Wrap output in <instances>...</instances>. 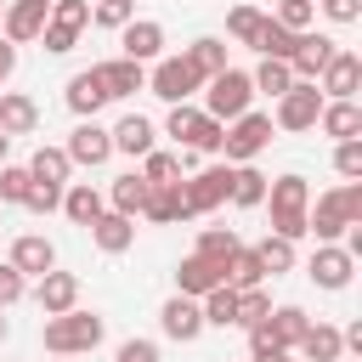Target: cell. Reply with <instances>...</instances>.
<instances>
[{"instance_id": "cell-40", "label": "cell", "mask_w": 362, "mask_h": 362, "mask_svg": "<svg viewBox=\"0 0 362 362\" xmlns=\"http://www.w3.org/2000/svg\"><path fill=\"white\" fill-rule=\"evenodd\" d=\"M238 249V232L232 226H198V249L192 255H204V260H215V266H226V255Z\"/></svg>"}, {"instance_id": "cell-35", "label": "cell", "mask_w": 362, "mask_h": 362, "mask_svg": "<svg viewBox=\"0 0 362 362\" xmlns=\"http://www.w3.org/2000/svg\"><path fill=\"white\" fill-rule=\"evenodd\" d=\"M226 204L260 209V204H266V175H260L255 164H232V198H226Z\"/></svg>"}, {"instance_id": "cell-20", "label": "cell", "mask_w": 362, "mask_h": 362, "mask_svg": "<svg viewBox=\"0 0 362 362\" xmlns=\"http://www.w3.org/2000/svg\"><path fill=\"white\" fill-rule=\"evenodd\" d=\"M158 328H164V339H181V345H192V339L204 334V311H198V300H187V294L164 300V311H158Z\"/></svg>"}, {"instance_id": "cell-53", "label": "cell", "mask_w": 362, "mask_h": 362, "mask_svg": "<svg viewBox=\"0 0 362 362\" xmlns=\"http://www.w3.org/2000/svg\"><path fill=\"white\" fill-rule=\"evenodd\" d=\"M249 362H300L294 351H266V356H249Z\"/></svg>"}, {"instance_id": "cell-56", "label": "cell", "mask_w": 362, "mask_h": 362, "mask_svg": "<svg viewBox=\"0 0 362 362\" xmlns=\"http://www.w3.org/2000/svg\"><path fill=\"white\" fill-rule=\"evenodd\" d=\"M0 17H6V0H0Z\"/></svg>"}, {"instance_id": "cell-37", "label": "cell", "mask_w": 362, "mask_h": 362, "mask_svg": "<svg viewBox=\"0 0 362 362\" xmlns=\"http://www.w3.org/2000/svg\"><path fill=\"white\" fill-rule=\"evenodd\" d=\"M260 28H266V11H260V6H232V11H226V34H232L238 45H249V51H255Z\"/></svg>"}, {"instance_id": "cell-9", "label": "cell", "mask_w": 362, "mask_h": 362, "mask_svg": "<svg viewBox=\"0 0 362 362\" xmlns=\"http://www.w3.org/2000/svg\"><path fill=\"white\" fill-rule=\"evenodd\" d=\"M317 113H322V90L317 85H288L277 96V113H272V130H317Z\"/></svg>"}, {"instance_id": "cell-46", "label": "cell", "mask_w": 362, "mask_h": 362, "mask_svg": "<svg viewBox=\"0 0 362 362\" xmlns=\"http://www.w3.org/2000/svg\"><path fill=\"white\" fill-rule=\"evenodd\" d=\"M28 187H34V181H28L23 164H0V204H23Z\"/></svg>"}, {"instance_id": "cell-51", "label": "cell", "mask_w": 362, "mask_h": 362, "mask_svg": "<svg viewBox=\"0 0 362 362\" xmlns=\"http://www.w3.org/2000/svg\"><path fill=\"white\" fill-rule=\"evenodd\" d=\"M113 362H158V345H153V339H124Z\"/></svg>"}, {"instance_id": "cell-10", "label": "cell", "mask_w": 362, "mask_h": 362, "mask_svg": "<svg viewBox=\"0 0 362 362\" xmlns=\"http://www.w3.org/2000/svg\"><path fill=\"white\" fill-rule=\"evenodd\" d=\"M198 85H204V79L192 74V62H187V57H158V62H153V74H147V90H153L158 102H170V107H175V102H187Z\"/></svg>"}, {"instance_id": "cell-31", "label": "cell", "mask_w": 362, "mask_h": 362, "mask_svg": "<svg viewBox=\"0 0 362 362\" xmlns=\"http://www.w3.org/2000/svg\"><path fill=\"white\" fill-rule=\"evenodd\" d=\"M28 170V181H45V187H68V175H74V164H68V153L62 147H34V158L23 164Z\"/></svg>"}, {"instance_id": "cell-11", "label": "cell", "mask_w": 362, "mask_h": 362, "mask_svg": "<svg viewBox=\"0 0 362 362\" xmlns=\"http://www.w3.org/2000/svg\"><path fill=\"white\" fill-rule=\"evenodd\" d=\"M334 51H339V40H328V34H294V57H288V74L300 79V85H317V74L334 62Z\"/></svg>"}, {"instance_id": "cell-23", "label": "cell", "mask_w": 362, "mask_h": 362, "mask_svg": "<svg viewBox=\"0 0 362 362\" xmlns=\"http://www.w3.org/2000/svg\"><path fill=\"white\" fill-rule=\"evenodd\" d=\"M62 96H68V107H74L79 119H96V113L107 107V90H102L96 68H79V74L68 79V90H62Z\"/></svg>"}, {"instance_id": "cell-27", "label": "cell", "mask_w": 362, "mask_h": 362, "mask_svg": "<svg viewBox=\"0 0 362 362\" xmlns=\"http://www.w3.org/2000/svg\"><path fill=\"white\" fill-rule=\"evenodd\" d=\"M90 238H96V249H102V255H124V249L136 243V221H124V215L102 209V215L90 221Z\"/></svg>"}, {"instance_id": "cell-8", "label": "cell", "mask_w": 362, "mask_h": 362, "mask_svg": "<svg viewBox=\"0 0 362 362\" xmlns=\"http://www.w3.org/2000/svg\"><path fill=\"white\" fill-rule=\"evenodd\" d=\"M181 198H187L192 221H198V215H209V209H221V204L232 198V164H209V170L187 175V181H181Z\"/></svg>"}, {"instance_id": "cell-41", "label": "cell", "mask_w": 362, "mask_h": 362, "mask_svg": "<svg viewBox=\"0 0 362 362\" xmlns=\"http://www.w3.org/2000/svg\"><path fill=\"white\" fill-rule=\"evenodd\" d=\"M255 255H260L266 277H283V272H294V243H288V238H272V232H266V243H255Z\"/></svg>"}, {"instance_id": "cell-42", "label": "cell", "mask_w": 362, "mask_h": 362, "mask_svg": "<svg viewBox=\"0 0 362 362\" xmlns=\"http://www.w3.org/2000/svg\"><path fill=\"white\" fill-rule=\"evenodd\" d=\"M272 23H283L288 34H305V28L317 23V0H277V11H272Z\"/></svg>"}, {"instance_id": "cell-52", "label": "cell", "mask_w": 362, "mask_h": 362, "mask_svg": "<svg viewBox=\"0 0 362 362\" xmlns=\"http://www.w3.org/2000/svg\"><path fill=\"white\" fill-rule=\"evenodd\" d=\"M11 68H17V45H11V40H0V90H6Z\"/></svg>"}, {"instance_id": "cell-47", "label": "cell", "mask_w": 362, "mask_h": 362, "mask_svg": "<svg viewBox=\"0 0 362 362\" xmlns=\"http://www.w3.org/2000/svg\"><path fill=\"white\" fill-rule=\"evenodd\" d=\"M334 170L345 181H362V136L356 141H334Z\"/></svg>"}, {"instance_id": "cell-16", "label": "cell", "mask_w": 362, "mask_h": 362, "mask_svg": "<svg viewBox=\"0 0 362 362\" xmlns=\"http://www.w3.org/2000/svg\"><path fill=\"white\" fill-rule=\"evenodd\" d=\"M311 283L317 288H351V277H356V260L339 249V243H317V255H311Z\"/></svg>"}, {"instance_id": "cell-44", "label": "cell", "mask_w": 362, "mask_h": 362, "mask_svg": "<svg viewBox=\"0 0 362 362\" xmlns=\"http://www.w3.org/2000/svg\"><path fill=\"white\" fill-rule=\"evenodd\" d=\"M90 23L119 34L124 23H136V0H96V6H90Z\"/></svg>"}, {"instance_id": "cell-6", "label": "cell", "mask_w": 362, "mask_h": 362, "mask_svg": "<svg viewBox=\"0 0 362 362\" xmlns=\"http://www.w3.org/2000/svg\"><path fill=\"white\" fill-rule=\"evenodd\" d=\"M266 147H272V113H238L226 124V136H221L226 164H255Z\"/></svg>"}, {"instance_id": "cell-1", "label": "cell", "mask_w": 362, "mask_h": 362, "mask_svg": "<svg viewBox=\"0 0 362 362\" xmlns=\"http://www.w3.org/2000/svg\"><path fill=\"white\" fill-rule=\"evenodd\" d=\"M266 209H272V238H288L300 243L305 238V209H311V181L305 175H277L266 181Z\"/></svg>"}, {"instance_id": "cell-49", "label": "cell", "mask_w": 362, "mask_h": 362, "mask_svg": "<svg viewBox=\"0 0 362 362\" xmlns=\"http://www.w3.org/2000/svg\"><path fill=\"white\" fill-rule=\"evenodd\" d=\"M23 209H34V215H51V209H62V187H45V181H34V187H28V198H23Z\"/></svg>"}, {"instance_id": "cell-25", "label": "cell", "mask_w": 362, "mask_h": 362, "mask_svg": "<svg viewBox=\"0 0 362 362\" xmlns=\"http://www.w3.org/2000/svg\"><path fill=\"white\" fill-rule=\"evenodd\" d=\"M147 192H153V187L141 181V170H130V175H119V181L107 187V209L124 215V221H136V215L147 209Z\"/></svg>"}, {"instance_id": "cell-19", "label": "cell", "mask_w": 362, "mask_h": 362, "mask_svg": "<svg viewBox=\"0 0 362 362\" xmlns=\"http://www.w3.org/2000/svg\"><path fill=\"white\" fill-rule=\"evenodd\" d=\"M226 283V266H215V260H204V255H187L181 266H175V294H187V300H204L209 288H221Z\"/></svg>"}, {"instance_id": "cell-14", "label": "cell", "mask_w": 362, "mask_h": 362, "mask_svg": "<svg viewBox=\"0 0 362 362\" xmlns=\"http://www.w3.org/2000/svg\"><path fill=\"white\" fill-rule=\"evenodd\" d=\"M45 17H51V0H6L0 40H11V45H28V40H40Z\"/></svg>"}, {"instance_id": "cell-22", "label": "cell", "mask_w": 362, "mask_h": 362, "mask_svg": "<svg viewBox=\"0 0 362 362\" xmlns=\"http://www.w3.org/2000/svg\"><path fill=\"white\" fill-rule=\"evenodd\" d=\"M11 266H17L23 277H45V272H57V243L40 238V232H23V238L11 243Z\"/></svg>"}, {"instance_id": "cell-43", "label": "cell", "mask_w": 362, "mask_h": 362, "mask_svg": "<svg viewBox=\"0 0 362 362\" xmlns=\"http://www.w3.org/2000/svg\"><path fill=\"white\" fill-rule=\"evenodd\" d=\"M255 51H260V57H277V62H288V57H294V34H288L283 23H272V17H266V28H260Z\"/></svg>"}, {"instance_id": "cell-12", "label": "cell", "mask_w": 362, "mask_h": 362, "mask_svg": "<svg viewBox=\"0 0 362 362\" xmlns=\"http://www.w3.org/2000/svg\"><path fill=\"white\" fill-rule=\"evenodd\" d=\"M356 85H362V57L356 51H334V62L317 74L322 102H356Z\"/></svg>"}, {"instance_id": "cell-17", "label": "cell", "mask_w": 362, "mask_h": 362, "mask_svg": "<svg viewBox=\"0 0 362 362\" xmlns=\"http://www.w3.org/2000/svg\"><path fill=\"white\" fill-rule=\"evenodd\" d=\"M34 305H40L45 317L74 311V305H79V277H74V272H45V277H34Z\"/></svg>"}, {"instance_id": "cell-3", "label": "cell", "mask_w": 362, "mask_h": 362, "mask_svg": "<svg viewBox=\"0 0 362 362\" xmlns=\"http://www.w3.org/2000/svg\"><path fill=\"white\" fill-rule=\"evenodd\" d=\"M102 334H107V322L96 317V311H62V317H45V351L51 356H85V351H96L102 345Z\"/></svg>"}, {"instance_id": "cell-2", "label": "cell", "mask_w": 362, "mask_h": 362, "mask_svg": "<svg viewBox=\"0 0 362 362\" xmlns=\"http://www.w3.org/2000/svg\"><path fill=\"white\" fill-rule=\"evenodd\" d=\"M345 226H362V181H345L305 209V232H317V243H339Z\"/></svg>"}, {"instance_id": "cell-50", "label": "cell", "mask_w": 362, "mask_h": 362, "mask_svg": "<svg viewBox=\"0 0 362 362\" xmlns=\"http://www.w3.org/2000/svg\"><path fill=\"white\" fill-rule=\"evenodd\" d=\"M317 6H322L328 23H356L362 17V0H317Z\"/></svg>"}, {"instance_id": "cell-28", "label": "cell", "mask_w": 362, "mask_h": 362, "mask_svg": "<svg viewBox=\"0 0 362 362\" xmlns=\"http://www.w3.org/2000/svg\"><path fill=\"white\" fill-rule=\"evenodd\" d=\"M294 351H300V362H339V356H345V339H339L334 322H311Z\"/></svg>"}, {"instance_id": "cell-15", "label": "cell", "mask_w": 362, "mask_h": 362, "mask_svg": "<svg viewBox=\"0 0 362 362\" xmlns=\"http://www.w3.org/2000/svg\"><path fill=\"white\" fill-rule=\"evenodd\" d=\"M119 45H124V57L130 62H158L164 57V23H153V17H136V23H124L119 28Z\"/></svg>"}, {"instance_id": "cell-4", "label": "cell", "mask_w": 362, "mask_h": 362, "mask_svg": "<svg viewBox=\"0 0 362 362\" xmlns=\"http://www.w3.org/2000/svg\"><path fill=\"white\" fill-rule=\"evenodd\" d=\"M164 136H175L181 153H221L226 124H215V119H209L204 107H192V102H175L170 119H164Z\"/></svg>"}, {"instance_id": "cell-7", "label": "cell", "mask_w": 362, "mask_h": 362, "mask_svg": "<svg viewBox=\"0 0 362 362\" xmlns=\"http://www.w3.org/2000/svg\"><path fill=\"white\" fill-rule=\"evenodd\" d=\"M85 23H90V0H51V17H45V28H40L45 51H51V57L74 51V45H79V28H85Z\"/></svg>"}, {"instance_id": "cell-48", "label": "cell", "mask_w": 362, "mask_h": 362, "mask_svg": "<svg viewBox=\"0 0 362 362\" xmlns=\"http://www.w3.org/2000/svg\"><path fill=\"white\" fill-rule=\"evenodd\" d=\"M23 294H28V277H23L11 260H0V311H6V305H17Z\"/></svg>"}, {"instance_id": "cell-36", "label": "cell", "mask_w": 362, "mask_h": 362, "mask_svg": "<svg viewBox=\"0 0 362 362\" xmlns=\"http://www.w3.org/2000/svg\"><path fill=\"white\" fill-rule=\"evenodd\" d=\"M198 311H204V328H238V294L221 283V288H209L204 300H198Z\"/></svg>"}, {"instance_id": "cell-54", "label": "cell", "mask_w": 362, "mask_h": 362, "mask_svg": "<svg viewBox=\"0 0 362 362\" xmlns=\"http://www.w3.org/2000/svg\"><path fill=\"white\" fill-rule=\"evenodd\" d=\"M6 153H11V136H6V130H0V164H6Z\"/></svg>"}, {"instance_id": "cell-5", "label": "cell", "mask_w": 362, "mask_h": 362, "mask_svg": "<svg viewBox=\"0 0 362 362\" xmlns=\"http://www.w3.org/2000/svg\"><path fill=\"white\" fill-rule=\"evenodd\" d=\"M209 90H204V113L215 119V124H232L238 113H249V102H255V85H249V74L243 68H221L215 79H204Z\"/></svg>"}, {"instance_id": "cell-33", "label": "cell", "mask_w": 362, "mask_h": 362, "mask_svg": "<svg viewBox=\"0 0 362 362\" xmlns=\"http://www.w3.org/2000/svg\"><path fill=\"white\" fill-rule=\"evenodd\" d=\"M260 283H266L260 255H255L249 243H238V249L226 255V288H232V294H243V288H260Z\"/></svg>"}, {"instance_id": "cell-55", "label": "cell", "mask_w": 362, "mask_h": 362, "mask_svg": "<svg viewBox=\"0 0 362 362\" xmlns=\"http://www.w3.org/2000/svg\"><path fill=\"white\" fill-rule=\"evenodd\" d=\"M6 334H11V328H6V317H0V345H6Z\"/></svg>"}, {"instance_id": "cell-32", "label": "cell", "mask_w": 362, "mask_h": 362, "mask_svg": "<svg viewBox=\"0 0 362 362\" xmlns=\"http://www.w3.org/2000/svg\"><path fill=\"white\" fill-rule=\"evenodd\" d=\"M147 221H158V226H175V221H192V209H187V198H181V181H170V187H153L147 192V209H141Z\"/></svg>"}, {"instance_id": "cell-29", "label": "cell", "mask_w": 362, "mask_h": 362, "mask_svg": "<svg viewBox=\"0 0 362 362\" xmlns=\"http://www.w3.org/2000/svg\"><path fill=\"white\" fill-rule=\"evenodd\" d=\"M34 124H40L34 96H23V90H0V130H6V136H34Z\"/></svg>"}, {"instance_id": "cell-39", "label": "cell", "mask_w": 362, "mask_h": 362, "mask_svg": "<svg viewBox=\"0 0 362 362\" xmlns=\"http://www.w3.org/2000/svg\"><path fill=\"white\" fill-rule=\"evenodd\" d=\"M141 181H147V187H170V181H181V153L153 147V153L141 158Z\"/></svg>"}, {"instance_id": "cell-34", "label": "cell", "mask_w": 362, "mask_h": 362, "mask_svg": "<svg viewBox=\"0 0 362 362\" xmlns=\"http://www.w3.org/2000/svg\"><path fill=\"white\" fill-rule=\"evenodd\" d=\"M181 57L192 62V74H198V79H215L221 68H232V62H226V40H215V34H204V40H192V45L181 51Z\"/></svg>"}, {"instance_id": "cell-24", "label": "cell", "mask_w": 362, "mask_h": 362, "mask_svg": "<svg viewBox=\"0 0 362 362\" xmlns=\"http://www.w3.org/2000/svg\"><path fill=\"white\" fill-rule=\"evenodd\" d=\"M107 136H113V153L147 158V153H153V136H158V130H153V119H141V113H124V119H119V124H113Z\"/></svg>"}, {"instance_id": "cell-38", "label": "cell", "mask_w": 362, "mask_h": 362, "mask_svg": "<svg viewBox=\"0 0 362 362\" xmlns=\"http://www.w3.org/2000/svg\"><path fill=\"white\" fill-rule=\"evenodd\" d=\"M249 85H255V90H266V96L277 102V96L294 85V74H288V62H277V57H260V68L249 74Z\"/></svg>"}, {"instance_id": "cell-21", "label": "cell", "mask_w": 362, "mask_h": 362, "mask_svg": "<svg viewBox=\"0 0 362 362\" xmlns=\"http://www.w3.org/2000/svg\"><path fill=\"white\" fill-rule=\"evenodd\" d=\"M96 79H102L107 102H119V96H136V90H147V68H141V62H130V57L96 62Z\"/></svg>"}, {"instance_id": "cell-18", "label": "cell", "mask_w": 362, "mask_h": 362, "mask_svg": "<svg viewBox=\"0 0 362 362\" xmlns=\"http://www.w3.org/2000/svg\"><path fill=\"white\" fill-rule=\"evenodd\" d=\"M305 328H311V317H305L300 305H272L266 322H260V334H266L272 351H294V345L305 339Z\"/></svg>"}, {"instance_id": "cell-45", "label": "cell", "mask_w": 362, "mask_h": 362, "mask_svg": "<svg viewBox=\"0 0 362 362\" xmlns=\"http://www.w3.org/2000/svg\"><path fill=\"white\" fill-rule=\"evenodd\" d=\"M266 311H272V294L266 288H243L238 294V328H260Z\"/></svg>"}, {"instance_id": "cell-30", "label": "cell", "mask_w": 362, "mask_h": 362, "mask_svg": "<svg viewBox=\"0 0 362 362\" xmlns=\"http://www.w3.org/2000/svg\"><path fill=\"white\" fill-rule=\"evenodd\" d=\"M317 124H322V136H334V141H356V136H362V107H356V102H322Z\"/></svg>"}, {"instance_id": "cell-13", "label": "cell", "mask_w": 362, "mask_h": 362, "mask_svg": "<svg viewBox=\"0 0 362 362\" xmlns=\"http://www.w3.org/2000/svg\"><path fill=\"white\" fill-rule=\"evenodd\" d=\"M68 164H85V170H96V164H107L113 158V136L96 124V119H79L74 130H68Z\"/></svg>"}, {"instance_id": "cell-26", "label": "cell", "mask_w": 362, "mask_h": 362, "mask_svg": "<svg viewBox=\"0 0 362 362\" xmlns=\"http://www.w3.org/2000/svg\"><path fill=\"white\" fill-rule=\"evenodd\" d=\"M102 209H107V198H102L90 181H68V187H62V215H68L74 226H90Z\"/></svg>"}, {"instance_id": "cell-57", "label": "cell", "mask_w": 362, "mask_h": 362, "mask_svg": "<svg viewBox=\"0 0 362 362\" xmlns=\"http://www.w3.org/2000/svg\"><path fill=\"white\" fill-rule=\"evenodd\" d=\"M0 209H6V204H0Z\"/></svg>"}]
</instances>
